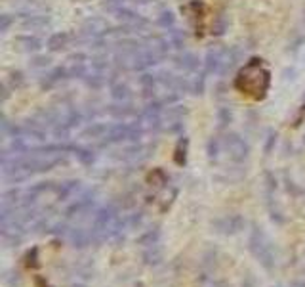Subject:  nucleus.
Instances as JSON below:
<instances>
[{"label": "nucleus", "instance_id": "obj_1", "mask_svg": "<svg viewBox=\"0 0 305 287\" xmlns=\"http://www.w3.org/2000/svg\"><path fill=\"white\" fill-rule=\"evenodd\" d=\"M271 84V73L265 69V65L261 64V60L254 58L239 71V77L235 79V87L256 100L265 98L267 90Z\"/></svg>", "mask_w": 305, "mask_h": 287}, {"label": "nucleus", "instance_id": "obj_2", "mask_svg": "<svg viewBox=\"0 0 305 287\" xmlns=\"http://www.w3.org/2000/svg\"><path fill=\"white\" fill-rule=\"evenodd\" d=\"M117 17L118 21L124 25L126 29H130V31H141V29L147 27V19L130 8H120L117 12Z\"/></svg>", "mask_w": 305, "mask_h": 287}, {"label": "nucleus", "instance_id": "obj_3", "mask_svg": "<svg viewBox=\"0 0 305 287\" xmlns=\"http://www.w3.org/2000/svg\"><path fill=\"white\" fill-rule=\"evenodd\" d=\"M82 33L88 35V37H103V35H109L111 27L103 17H92V19H86V21H84Z\"/></svg>", "mask_w": 305, "mask_h": 287}, {"label": "nucleus", "instance_id": "obj_4", "mask_svg": "<svg viewBox=\"0 0 305 287\" xmlns=\"http://www.w3.org/2000/svg\"><path fill=\"white\" fill-rule=\"evenodd\" d=\"M174 65L185 73H195L198 69V58L193 52H180L178 56L174 58Z\"/></svg>", "mask_w": 305, "mask_h": 287}, {"label": "nucleus", "instance_id": "obj_5", "mask_svg": "<svg viewBox=\"0 0 305 287\" xmlns=\"http://www.w3.org/2000/svg\"><path fill=\"white\" fill-rule=\"evenodd\" d=\"M16 48L19 52H27V54H35L42 48V40L35 35H21L16 39Z\"/></svg>", "mask_w": 305, "mask_h": 287}, {"label": "nucleus", "instance_id": "obj_6", "mask_svg": "<svg viewBox=\"0 0 305 287\" xmlns=\"http://www.w3.org/2000/svg\"><path fill=\"white\" fill-rule=\"evenodd\" d=\"M111 98H113L117 104L130 102V98H132V88L128 87L124 80H113V82H111Z\"/></svg>", "mask_w": 305, "mask_h": 287}, {"label": "nucleus", "instance_id": "obj_7", "mask_svg": "<svg viewBox=\"0 0 305 287\" xmlns=\"http://www.w3.org/2000/svg\"><path fill=\"white\" fill-rule=\"evenodd\" d=\"M225 146L229 148V152H231V155H233L235 159H243V157H246V153H248V146L244 144V140L241 136H236V134L227 136Z\"/></svg>", "mask_w": 305, "mask_h": 287}, {"label": "nucleus", "instance_id": "obj_8", "mask_svg": "<svg viewBox=\"0 0 305 287\" xmlns=\"http://www.w3.org/2000/svg\"><path fill=\"white\" fill-rule=\"evenodd\" d=\"M69 44H71V35L65 31L54 33V35H50V39L46 40V48L50 52H61V50H65Z\"/></svg>", "mask_w": 305, "mask_h": 287}, {"label": "nucleus", "instance_id": "obj_9", "mask_svg": "<svg viewBox=\"0 0 305 287\" xmlns=\"http://www.w3.org/2000/svg\"><path fill=\"white\" fill-rule=\"evenodd\" d=\"M65 79H69V73L65 69V65H61V67H55V69H52L50 73H46L40 84L44 88H52V87H55L57 82H61V80H65Z\"/></svg>", "mask_w": 305, "mask_h": 287}, {"label": "nucleus", "instance_id": "obj_10", "mask_svg": "<svg viewBox=\"0 0 305 287\" xmlns=\"http://www.w3.org/2000/svg\"><path fill=\"white\" fill-rule=\"evenodd\" d=\"M50 23V17L48 16H40V14H29L21 19V25L25 29H31V31H39V29H44L46 25Z\"/></svg>", "mask_w": 305, "mask_h": 287}, {"label": "nucleus", "instance_id": "obj_11", "mask_svg": "<svg viewBox=\"0 0 305 287\" xmlns=\"http://www.w3.org/2000/svg\"><path fill=\"white\" fill-rule=\"evenodd\" d=\"M109 113L113 117H117V119H128V117H132L135 115V109H133L130 102H124V104H115L111 105Z\"/></svg>", "mask_w": 305, "mask_h": 287}, {"label": "nucleus", "instance_id": "obj_12", "mask_svg": "<svg viewBox=\"0 0 305 287\" xmlns=\"http://www.w3.org/2000/svg\"><path fill=\"white\" fill-rule=\"evenodd\" d=\"M168 42H170V46L178 48V50H183V46H185V33L180 31V29H176V27H172V29H168Z\"/></svg>", "mask_w": 305, "mask_h": 287}, {"label": "nucleus", "instance_id": "obj_13", "mask_svg": "<svg viewBox=\"0 0 305 287\" xmlns=\"http://www.w3.org/2000/svg\"><path fill=\"white\" fill-rule=\"evenodd\" d=\"M187 92L191 94H202L204 92V75L187 77Z\"/></svg>", "mask_w": 305, "mask_h": 287}, {"label": "nucleus", "instance_id": "obj_14", "mask_svg": "<svg viewBox=\"0 0 305 287\" xmlns=\"http://www.w3.org/2000/svg\"><path fill=\"white\" fill-rule=\"evenodd\" d=\"M157 23L162 29H172L174 25H176V14H174L172 10H162L157 17Z\"/></svg>", "mask_w": 305, "mask_h": 287}, {"label": "nucleus", "instance_id": "obj_15", "mask_svg": "<svg viewBox=\"0 0 305 287\" xmlns=\"http://www.w3.org/2000/svg\"><path fill=\"white\" fill-rule=\"evenodd\" d=\"M227 25H229L227 23V17L223 16V14H219V16L216 17V21H214V25H212V33L221 37V35L227 31Z\"/></svg>", "mask_w": 305, "mask_h": 287}, {"label": "nucleus", "instance_id": "obj_16", "mask_svg": "<svg viewBox=\"0 0 305 287\" xmlns=\"http://www.w3.org/2000/svg\"><path fill=\"white\" fill-rule=\"evenodd\" d=\"M48 65H50V58L48 56H37L31 60L32 69H46Z\"/></svg>", "mask_w": 305, "mask_h": 287}, {"label": "nucleus", "instance_id": "obj_17", "mask_svg": "<svg viewBox=\"0 0 305 287\" xmlns=\"http://www.w3.org/2000/svg\"><path fill=\"white\" fill-rule=\"evenodd\" d=\"M14 21V17L8 16V14H4V16H0V33H6L10 29V25Z\"/></svg>", "mask_w": 305, "mask_h": 287}, {"label": "nucleus", "instance_id": "obj_18", "mask_svg": "<svg viewBox=\"0 0 305 287\" xmlns=\"http://www.w3.org/2000/svg\"><path fill=\"white\" fill-rule=\"evenodd\" d=\"M133 4H140V6H143V4H149L151 0H132Z\"/></svg>", "mask_w": 305, "mask_h": 287}]
</instances>
